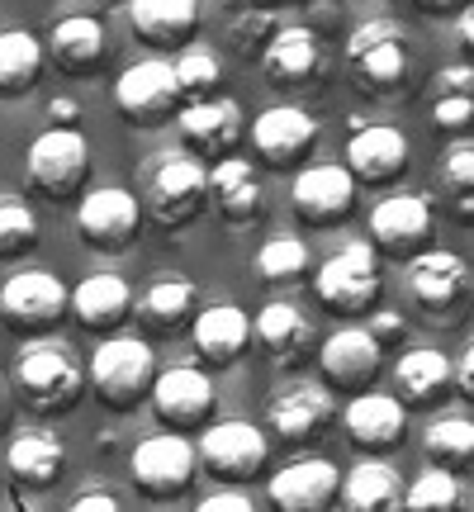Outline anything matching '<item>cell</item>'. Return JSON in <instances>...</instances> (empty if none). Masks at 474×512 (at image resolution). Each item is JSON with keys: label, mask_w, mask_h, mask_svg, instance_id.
<instances>
[{"label": "cell", "mask_w": 474, "mask_h": 512, "mask_svg": "<svg viewBox=\"0 0 474 512\" xmlns=\"http://www.w3.org/2000/svg\"><path fill=\"white\" fill-rule=\"evenodd\" d=\"M138 200L157 228H185L209 204V166L185 147H162L138 166Z\"/></svg>", "instance_id": "6da1fadb"}, {"label": "cell", "mask_w": 474, "mask_h": 512, "mask_svg": "<svg viewBox=\"0 0 474 512\" xmlns=\"http://www.w3.org/2000/svg\"><path fill=\"white\" fill-rule=\"evenodd\" d=\"M10 384H15V399L24 408L43 413V418L72 413L76 403H81V394H86V361L76 356V347L38 332L34 342L19 351Z\"/></svg>", "instance_id": "7a4b0ae2"}, {"label": "cell", "mask_w": 474, "mask_h": 512, "mask_svg": "<svg viewBox=\"0 0 474 512\" xmlns=\"http://www.w3.org/2000/svg\"><path fill=\"white\" fill-rule=\"evenodd\" d=\"M347 67L370 95H399L413 72V38L399 19H365L347 38Z\"/></svg>", "instance_id": "3957f363"}, {"label": "cell", "mask_w": 474, "mask_h": 512, "mask_svg": "<svg viewBox=\"0 0 474 512\" xmlns=\"http://www.w3.org/2000/svg\"><path fill=\"white\" fill-rule=\"evenodd\" d=\"M152 375H157V361H152V347L138 342V337H114L105 332V342L95 347V356L86 361V380L95 384V399L114 408V413H128L147 399L152 389Z\"/></svg>", "instance_id": "277c9868"}, {"label": "cell", "mask_w": 474, "mask_h": 512, "mask_svg": "<svg viewBox=\"0 0 474 512\" xmlns=\"http://www.w3.org/2000/svg\"><path fill=\"white\" fill-rule=\"evenodd\" d=\"M313 294L318 304L342 318H361L375 309L380 299V261H375V242H347L337 256H328L313 271Z\"/></svg>", "instance_id": "5b68a950"}, {"label": "cell", "mask_w": 474, "mask_h": 512, "mask_svg": "<svg viewBox=\"0 0 474 512\" xmlns=\"http://www.w3.org/2000/svg\"><path fill=\"white\" fill-rule=\"evenodd\" d=\"M408 294L432 323H456L474 299V271L456 252H413L408 256Z\"/></svg>", "instance_id": "8992f818"}, {"label": "cell", "mask_w": 474, "mask_h": 512, "mask_svg": "<svg viewBox=\"0 0 474 512\" xmlns=\"http://www.w3.org/2000/svg\"><path fill=\"white\" fill-rule=\"evenodd\" d=\"M29 185L48 200H72L91 176V143L81 138V128H48L29 143Z\"/></svg>", "instance_id": "52a82bcc"}, {"label": "cell", "mask_w": 474, "mask_h": 512, "mask_svg": "<svg viewBox=\"0 0 474 512\" xmlns=\"http://www.w3.org/2000/svg\"><path fill=\"white\" fill-rule=\"evenodd\" d=\"M147 403H152L157 422L171 432H204L219 413V389L200 366H171L152 375Z\"/></svg>", "instance_id": "ba28073f"}, {"label": "cell", "mask_w": 474, "mask_h": 512, "mask_svg": "<svg viewBox=\"0 0 474 512\" xmlns=\"http://www.w3.org/2000/svg\"><path fill=\"white\" fill-rule=\"evenodd\" d=\"M138 228H143V200L124 185H100L76 204V233L91 252H128L138 242Z\"/></svg>", "instance_id": "9c48e42d"}, {"label": "cell", "mask_w": 474, "mask_h": 512, "mask_svg": "<svg viewBox=\"0 0 474 512\" xmlns=\"http://www.w3.org/2000/svg\"><path fill=\"white\" fill-rule=\"evenodd\" d=\"M195 475H200V456L185 441V432L166 427L157 437L138 441V451H133V484H138L143 498L171 503V498H181L195 484Z\"/></svg>", "instance_id": "30bf717a"}, {"label": "cell", "mask_w": 474, "mask_h": 512, "mask_svg": "<svg viewBox=\"0 0 474 512\" xmlns=\"http://www.w3.org/2000/svg\"><path fill=\"white\" fill-rule=\"evenodd\" d=\"M185 105L181 81H176V67L162 62V57H147V62H133L114 76V110L133 119V124H166L171 114Z\"/></svg>", "instance_id": "8fae6325"}, {"label": "cell", "mask_w": 474, "mask_h": 512, "mask_svg": "<svg viewBox=\"0 0 474 512\" xmlns=\"http://www.w3.org/2000/svg\"><path fill=\"white\" fill-rule=\"evenodd\" d=\"M266 451L271 446L261 437V427H252V422H242V418L209 422L200 446H195L200 465L214 479H223V484H252L261 475V465H266Z\"/></svg>", "instance_id": "7c38bea8"}, {"label": "cell", "mask_w": 474, "mask_h": 512, "mask_svg": "<svg viewBox=\"0 0 474 512\" xmlns=\"http://www.w3.org/2000/svg\"><path fill=\"white\" fill-rule=\"evenodd\" d=\"M72 290L53 271H19L0 285V318L15 332H48L67 318Z\"/></svg>", "instance_id": "4fadbf2b"}, {"label": "cell", "mask_w": 474, "mask_h": 512, "mask_svg": "<svg viewBox=\"0 0 474 512\" xmlns=\"http://www.w3.org/2000/svg\"><path fill=\"white\" fill-rule=\"evenodd\" d=\"M176 128H181L185 152H195L200 162H219V157H228L247 138L242 110H237V100H228V95L185 100L181 110H176Z\"/></svg>", "instance_id": "5bb4252c"}, {"label": "cell", "mask_w": 474, "mask_h": 512, "mask_svg": "<svg viewBox=\"0 0 474 512\" xmlns=\"http://www.w3.org/2000/svg\"><path fill=\"white\" fill-rule=\"evenodd\" d=\"M290 209L294 219L309 223V228H337L356 209V176L347 166H328V162L304 166L290 185Z\"/></svg>", "instance_id": "9a60e30c"}, {"label": "cell", "mask_w": 474, "mask_h": 512, "mask_svg": "<svg viewBox=\"0 0 474 512\" xmlns=\"http://www.w3.org/2000/svg\"><path fill=\"white\" fill-rule=\"evenodd\" d=\"M256 62H261L266 81L285 86V91L318 86L328 76V48H323V38L313 34L309 24H280Z\"/></svg>", "instance_id": "2e32d148"}, {"label": "cell", "mask_w": 474, "mask_h": 512, "mask_svg": "<svg viewBox=\"0 0 474 512\" xmlns=\"http://www.w3.org/2000/svg\"><path fill=\"white\" fill-rule=\"evenodd\" d=\"M252 147L256 157L275 171H294L313 157L318 147V119L299 105H271V110L256 114L252 124Z\"/></svg>", "instance_id": "e0dca14e"}, {"label": "cell", "mask_w": 474, "mask_h": 512, "mask_svg": "<svg viewBox=\"0 0 474 512\" xmlns=\"http://www.w3.org/2000/svg\"><path fill=\"white\" fill-rule=\"evenodd\" d=\"M432 238V200L418 195V190H399V195H384L375 209H370V242L375 252L389 256H408L422 252Z\"/></svg>", "instance_id": "ac0fdd59"}, {"label": "cell", "mask_w": 474, "mask_h": 512, "mask_svg": "<svg viewBox=\"0 0 474 512\" xmlns=\"http://www.w3.org/2000/svg\"><path fill=\"white\" fill-rule=\"evenodd\" d=\"M318 366H323V384L332 394H361L380 375L384 347L370 337V328H337L328 342H318Z\"/></svg>", "instance_id": "d6986e66"}, {"label": "cell", "mask_w": 474, "mask_h": 512, "mask_svg": "<svg viewBox=\"0 0 474 512\" xmlns=\"http://www.w3.org/2000/svg\"><path fill=\"white\" fill-rule=\"evenodd\" d=\"M342 418V432L347 441L361 451V456H384L403 446V432H408V408L399 403V394H351V403L337 413Z\"/></svg>", "instance_id": "ffe728a7"}, {"label": "cell", "mask_w": 474, "mask_h": 512, "mask_svg": "<svg viewBox=\"0 0 474 512\" xmlns=\"http://www.w3.org/2000/svg\"><path fill=\"white\" fill-rule=\"evenodd\" d=\"M266 422L285 446H309L337 422V399H332L328 384H290L271 399Z\"/></svg>", "instance_id": "44dd1931"}, {"label": "cell", "mask_w": 474, "mask_h": 512, "mask_svg": "<svg viewBox=\"0 0 474 512\" xmlns=\"http://www.w3.org/2000/svg\"><path fill=\"white\" fill-rule=\"evenodd\" d=\"M252 337H256V347L266 351V361L280 370L309 366L313 351H318V328L304 318V309H294L285 299L261 304V313L252 318Z\"/></svg>", "instance_id": "7402d4cb"}, {"label": "cell", "mask_w": 474, "mask_h": 512, "mask_svg": "<svg viewBox=\"0 0 474 512\" xmlns=\"http://www.w3.org/2000/svg\"><path fill=\"white\" fill-rule=\"evenodd\" d=\"M133 313H138L147 337H176L200 313V290L181 271H157L143 290L133 294Z\"/></svg>", "instance_id": "603a6c76"}, {"label": "cell", "mask_w": 474, "mask_h": 512, "mask_svg": "<svg viewBox=\"0 0 474 512\" xmlns=\"http://www.w3.org/2000/svg\"><path fill=\"white\" fill-rule=\"evenodd\" d=\"M266 494H271L275 508H285V512L332 508V503H337V494H342V470H337L328 456L290 460L285 470H275V475H271Z\"/></svg>", "instance_id": "cb8c5ba5"}, {"label": "cell", "mask_w": 474, "mask_h": 512, "mask_svg": "<svg viewBox=\"0 0 474 512\" xmlns=\"http://www.w3.org/2000/svg\"><path fill=\"white\" fill-rule=\"evenodd\" d=\"M347 138V171L361 185H389L408 171V138L389 124H351Z\"/></svg>", "instance_id": "d4e9b609"}, {"label": "cell", "mask_w": 474, "mask_h": 512, "mask_svg": "<svg viewBox=\"0 0 474 512\" xmlns=\"http://www.w3.org/2000/svg\"><path fill=\"white\" fill-rule=\"evenodd\" d=\"M209 204H214V214L223 223H256L261 219V204H266V190H261V176H256V166H247L242 157H219V162H209Z\"/></svg>", "instance_id": "484cf974"}, {"label": "cell", "mask_w": 474, "mask_h": 512, "mask_svg": "<svg viewBox=\"0 0 474 512\" xmlns=\"http://www.w3.org/2000/svg\"><path fill=\"white\" fill-rule=\"evenodd\" d=\"M128 24L147 48H185L200 29V0H133Z\"/></svg>", "instance_id": "4316f807"}, {"label": "cell", "mask_w": 474, "mask_h": 512, "mask_svg": "<svg viewBox=\"0 0 474 512\" xmlns=\"http://www.w3.org/2000/svg\"><path fill=\"white\" fill-rule=\"evenodd\" d=\"M48 57H53L62 72L72 76H91L105 67L110 57V38H105V24L95 15H67L53 24L48 34Z\"/></svg>", "instance_id": "83f0119b"}, {"label": "cell", "mask_w": 474, "mask_h": 512, "mask_svg": "<svg viewBox=\"0 0 474 512\" xmlns=\"http://www.w3.org/2000/svg\"><path fill=\"white\" fill-rule=\"evenodd\" d=\"M5 470L19 489H53L62 470H67V446L53 432H15V441L5 446Z\"/></svg>", "instance_id": "f1b7e54d"}, {"label": "cell", "mask_w": 474, "mask_h": 512, "mask_svg": "<svg viewBox=\"0 0 474 512\" xmlns=\"http://www.w3.org/2000/svg\"><path fill=\"white\" fill-rule=\"evenodd\" d=\"M190 337H195V351L209 366H233L252 342V318L237 304H209L190 318Z\"/></svg>", "instance_id": "f546056e"}, {"label": "cell", "mask_w": 474, "mask_h": 512, "mask_svg": "<svg viewBox=\"0 0 474 512\" xmlns=\"http://www.w3.org/2000/svg\"><path fill=\"white\" fill-rule=\"evenodd\" d=\"M67 309L76 313V323L86 332H114L128 318V309H133V290H128L124 275H114V271L86 275L72 290Z\"/></svg>", "instance_id": "4dcf8cb0"}, {"label": "cell", "mask_w": 474, "mask_h": 512, "mask_svg": "<svg viewBox=\"0 0 474 512\" xmlns=\"http://www.w3.org/2000/svg\"><path fill=\"white\" fill-rule=\"evenodd\" d=\"M451 389V356L437 347H413L394 366V394L403 408H432Z\"/></svg>", "instance_id": "1f68e13d"}, {"label": "cell", "mask_w": 474, "mask_h": 512, "mask_svg": "<svg viewBox=\"0 0 474 512\" xmlns=\"http://www.w3.org/2000/svg\"><path fill=\"white\" fill-rule=\"evenodd\" d=\"M337 498L356 512H389L403 503V479L389 460L365 456V460H356V470L342 479V494Z\"/></svg>", "instance_id": "d6a6232c"}, {"label": "cell", "mask_w": 474, "mask_h": 512, "mask_svg": "<svg viewBox=\"0 0 474 512\" xmlns=\"http://www.w3.org/2000/svg\"><path fill=\"white\" fill-rule=\"evenodd\" d=\"M432 128H441V133L474 128V67L470 62L441 67L432 76Z\"/></svg>", "instance_id": "836d02e7"}, {"label": "cell", "mask_w": 474, "mask_h": 512, "mask_svg": "<svg viewBox=\"0 0 474 512\" xmlns=\"http://www.w3.org/2000/svg\"><path fill=\"white\" fill-rule=\"evenodd\" d=\"M43 43L29 29H0V95H29L43 76Z\"/></svg>", "instance_id": "e575fe53"}, {"label": "cell", "mask_w": 474, "mask_h": 512, "mask_svg": "<svg viewBox=\"0 0 474 512\" xmlns=\"http://www.w3.org/2000/svg\"><path fill=\"white\" fill-rule=\"evenodd\" d=\"M437 190L446 214L465 228H474V138H460V143L446 147L437 171Z\"/></svg>", "instance_id": "d590c367"}, {"label": "cell", "mask_w": 474, "mask_h": 512, "mask_svg": "<svg viewBox=\"0 0 474 512\" xmlns=\"http://www.w3.org/2000/svg\"><path fill=\"white\" fill-rule=\"evenodd\" d=\"M422 451L441 470H465L474 465V422L470 418H437L422 437Z\"/></svg>", "instance_id": "8d00e7d4"}, {"label": "cell", "mask_w": 474, "mask_h": 512, "mask_svg": "<svg viewBox=\"0 0 474 512\" xmlns=\"http://www.w3.org/2000/svg\"><path fill=\"white\" fill-rule=\"evenodd\" d=\"M309 247L294 238V233H271V238L261 242V252H256V271L261 280H271V285H294V280H304L309 275Z\"/></svg>", "instance_id": "74e56055"}, {"label": "cell", "mask_w": 474, "mask_h": 512, "mask_svg": "<svg viewBox=\"0 0 474 512\" xmlns=\"http://www.w3.org/2000/svg\"><path fill=\"white\" fill-rule=\"evenodd\" d=\"M171 67H176V81H181V95H185V100L214 95V86L223 81L219 53H214V48H204V43H185L181 57H176Z\"/></svg>", "instance_id": "f35d334b"}, {"label": "cell", "mask_w": 474, "mask_h": 512, "mask_svg": "<svg viewBox=\"0 0 474 512\" xmlns=\"http://www.w3.org/2000/svg\"><path fill=\"white\" fill-rule=\"evenodd\" d=\"M285 19L275 15V5H247L228 19V43H233L242 57H261V48L271 43V34Z\"/></svg>", "instance_id": "ab89813d"}, {"label": "cell", "mask_w": 474, "mask_h": 512, "mask_svg": "<svg viewBox=\"0 0 474 512\" xmlns=\"http://www.w3.org/2000/svg\"><path fill=\"white\" fill-rule=\"evenodd\" d=\"M38 242V219L34 209L19 195H0V256H24Z\"/></svg>", "instance_id": "60d3db41"}, {"label": "cell", "mask_w": 474, "mask_h": 512, "mask_svg": "<svg viewBox=\"0 0 474 512\" xmlns=\"http://www.w3.org/2000/svg\"><path fill=\"white\" fill-rule=\"evenodd\" d=\"M403 503L413 512H451L460 503V484H456V470H422L413 489H403Z\"/></svg>", "instance_id": "b9f144b4"}, {"label": "cell", "mask_w": 474, "mask_h": 512, "mask_svg": "<svg viewBox=\"0 0 474 512\" xmlns=\"http://www.w3.org/2000/svg\"><path fill=\"white\" fill-rule=\"evenodd\" d=\"M252 494L242 489V484H228V489H219V494H204L200 498V512H252Z\"/></svg>", "instance_id": "7bdbcfd3"}, {"label": "cell", "mask_w": 474, "mask_h": 512, "mask_svg": "<svg viewBox=\"0 0 474 512\" xmlns=\"http://www.w3.org/2000/svg\"><path fill=\"white\" fill-rule=\"evenodd\" d=\"M119 508H124V498L114 489H81L72 498V512H119Z\"/></svg>", "instance_id": "ee69618b"}, {"label": "cell", "mask_w": 474, "mask_h": 512, "mask_svg": "<svg viewBox=\"0 0 474 512\" xmlns=\"http://www.w3.org/2000/svg\"><path fill=\"white\" fill-rule=\"evenodd\" d=\"M451 384L460 389V399H470L474 403V342L465 351H460V361L451 366Z\"/></svg>", "instance_id": "f6af8a7d"}, {"label": "cell", "mask_w": 474, "mask_h": 512, "mask_svg": "<svg viewBox=\"0 0 474 512\" xmlns=\"http://www.w3.org/2000/svg\"><path fill=\"white\" fill-rule=\"evenodd\" d=\"M48 119L57 128H81V105L67 100V95H57V100H48Z\"/></svg>", "instance_id": "bcb514c9"}, {"label": "cell", "mask_w": 474, "mask_h": 512, "mask_svg": "<svg viewBox=\"0 0 474 512\" xmlns=\"http://www.w3.org/2000/svg\"><path fill=\"white\" fill-rule=\"evenodd\" d=\"M370 337H375L380 347H384V342H399V337H403V318H399V313H389V309L375 313V323H370Z\"/></svg>", "instance_id": "7dc6e473"}, {"label": "cell", "mask_w": 474, "mask_h": 512, "mask_svg": "<svg viewBox=\"0 0 474 512\" xmlns=\"http://www.w3.org/2000/svg\"><path fill=\"white\" fill-rule=\"evenodd\" d=\"M15 384L5 380V375H0V437H5V432H10V422H15Z\"/></svg>", "instance_id": "c3c4849f"}, {"label": "cell", "mask_w": 474, "mask_h": 512, "mask_svg": "<svg viewBox=\"0 0 474 512\" xmlns=\"http://www.w3.org/2000/svg\"><path fill=\"white\" fill-rule=\"evenodd\" d=\"M456 29H460V43L474 53V0H465V5L456 10Z\"/></svg>", "instance_id": "681fc988"}, {"label": "cell", "mask_w": 474, "mask_h": 512, "mask_svg": "<svg viewBox=\"0 0 474 512\" xmlns=\"http://www.w3.org/2000/svg\"><path fill=\"white\" fill-rule=\"evenodd\" d=\"M413 5H422V10H432V15H456L465 0H413Z\"/></svg>", "instance_id": "f907efd6"}, {"label": "cell", "mask_w": 474, "mask_h": 512, "mask_svg": "<svg viewBox=\"0 0 474 512\" xmlns=\"http://www.w3.org/2000/svg\"><path fill=\"white\" fill-rule=\"evenodd\" d=\"M256 5H290V0H256Z\"/></svg>", "instance_id": "816d5d0a"}]
</instances>
